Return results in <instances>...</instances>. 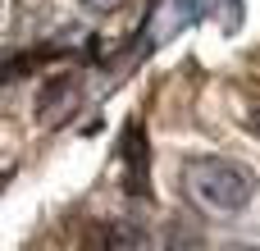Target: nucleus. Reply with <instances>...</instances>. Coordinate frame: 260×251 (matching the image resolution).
I'll list each match as a JSON object with an SVG mask.
<instances>
[{"label": "nucleus", "instance_id": "obj_3", "mask_svg": "<svg viewBox=\"0 0 260 251\" xmlns=\"http://www.w3.org/2000/svg\"><path fill=\"white\" fill-rule=\"evenodd\" d=\"M82 9H91V14H110V9H119L123 0H78Z\"/></svg>", "mask_w": 260, "mask_h": 251}, {"label": "nucleus", "instance_id": "obj_4", "mask_svg": "<svg viewBox=\"0 0 260 251\" xmlns=\"http://www.w3.org/2000/svg\"><path fill=\"white\" fill-rule=\"evenodd\" d=\"M251 128H256V133H260V110H256V114H251Z\"/></svg>", "mask_w": 260, "mask_h": 251}, {"label": "nucleus", "instance_id": "obj_1", "mask_svg": "<svg viewBox=\"0 0 260 251\" xmlns=\"http://www.w3.org/2000/svg\"><path fill=\"white\" fill-rule=\"evenodd\" d=\"M192 197L206 206V210H219V215H238L251 206L256 197V174L242 165V160H224V155H197L187 160L183 169Z\"/></svg>", "mask_w": 260, "mask_h": 251}, {"label": "nucleus", "instance_id": "obj_2", "mask_svg": "<svg viewBox=\"0 0 260 251\" xmlns=\"http://www.w3.org/2000/svg\"><path fill=\"white\" fill-rule=\"evenodd\" d=\"M123 165H128V187L146 192V155H142V128L137 123H128V133H123Z\"/></svg>", "mask_w": 260, "mask_h": 251}]
</instances>
